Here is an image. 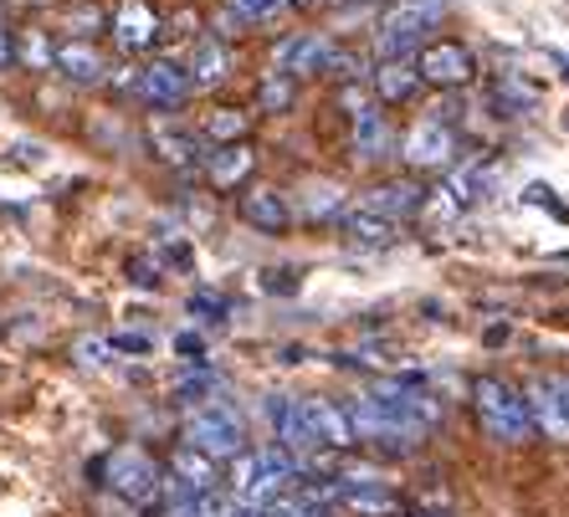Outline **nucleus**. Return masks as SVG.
Segmentation results:
<instances>
[{"label": "nucleus", "instance_id": "f257e3e1", "mask_svg": "<svg viewBox=\"0 0 569 517\" xmlns=\"http://www.w3.org/2000/svg\"><path fill=\"white\" fill-rule=\"evenodd\" d=\"M441 16H447V0H396L380 16V27H375V52L385 62H406L441 27Z\"/></svg>", "mask_w": 569, "mask_h": 517}, {"label": "nucleus", "instance_id": "f03ea898", "mask_svg": "<svg viewBox=\"0 0 569 517\" xmlns=\"http://www.w3.org/2000/svg\"><path fill=\"white\" fill-rule=\"evenodd\" d=\"M472 405H477V425H482V436L492 440H508V446H518V440L533 436L529 425V410H523V395L518 389H508L503 379H477L472 385Z\"/></svg>", "mask_w": 569, "mask_h": 517}, {"label": "nucleus", "instance_id": "7ed1b4c3", "mask_svg": "<svg viewBox=\"0 0 569 517\" xmlns=\"http://www.w3.org/2000/svg\"><path fill=\"white\" fill-rule=\"evenodd\" d=\"M292 477H298V462H292L288 446H262V452H237L231 487H237L241 503H262L267 507Z\"/></svg>", "mask_w": 569, "mask_h": 517}, {"label": "nucleus", "instance_id": "20e7f679", "mask_svg": "<svg viewBox=\"0 0 569 517\" xmlns=\"http://www.w3.org/2000/svg\"><path fill=\"white\" fill-rule=\"evenodd\" d=\"M186 446L206 452L211 462H226V456L247 452V420H241L226 399H206V405H196L186 420Z\"/></svg>", "mask_w": 569, "mask_h": 517}, {"label": "nucleus", "instance_id": "39448f33", "mask_svg": "<svg viewBox=\"0 0 569 517\" xmlns=\"http://www.w3.org/2000/svg\"><path fill=\"white\" fill-rule=\"evenodd\" d=\"M329 503H345L349 513L365 517H400V491L370 466H349V472L329 477Z\"/></svg>", "mask_w": 569, "mask_h": 517}, {"label": "nucleus", "instance_id": "423d86ee", "mask_svg": "<svg viewBox=\"0 0 569 517\" xmlns=\"http://www.w3.org/2000/svg\"><path fill=\"white\" fill-rule=\"evenodd\" d=\"M108 487L119 491L123 503L133 507H149L164 491V477H159V466L149 452H139V446H123V452L108 456Z\"/></svg>", "mask_w": 569, "mask_h": 517}, {"label": "nucleus", "instance_id": "0eeeda50", "mask_svg": "<svg viewBox=\"0 0 569 517\" xmlns=\"http://www.w3.org/2000/svg\"><path fill=\"white\" fill-rule=\"evenodd\" d=\"M329 67H355L345 52H333L323 37H313V31H298V37H282L278 52H272V72H288V78H298V72H329Z\"/></svg>", "mask_w": 569, "mask_h": 517}, {"label": "nucleus", "instance_id": "6e6552de", "mask_svg": "<svg viewBox=\"0 0 569 517\" xmlns=\"http://www.w3.org/2000/svg\"><path fill=\"white\" fill-rule=\"evenodd\" d=\"M523 410L529 425L549 440H569V410H565V389H559V374H539L523 395Z\"/></svg>", "mask_w": 569, "mask_h": 517}, {"label": "nucleus", "instance_id": "1a4fd4ad", "mask_svg": "<svg viewBox=\"0 0 569 517\" xmlns=\"http://www.w3.org/2000/svg\"><path fill=\"white\" fill-rule=\"evenodd\" d=\"M457 154V133H451L447 119H421L411 129V139H406V160L416 164V170H441V164Z\"/></svg>", "mask_w": 569, "mask_h": 517}, {"label": "nucleus", "instance_id": "9d476101", "mask_svg": "<svg viewBox=\"0 0 569 517\" xmlns=\"http://www.w3.org/2000/svg\"><path fill=\"white\" fill-rule=\"evenodd\" d=\"M267 420H272V430H278V446H288V452H308V446H318L313 420H308V405L298 395H272L267 399Z\"/></svg>", "mask_w": 569, "mask_h": 517}, {"label": "nucleus", "instance_id": "9b49d317", "mask_svg": "<svg viewBox=\"0 0 569 517\" xmlns=\"http://www.w3.org/2000/svg\"><path fill=\"white\" fill-rule=\"evenodd\" d=\"M472 52L467 47H457V41H437V47H426L421 52V72L426 82H437V88H457V82H467L472 78Z\"/></svg>", "mask_w": 569, "mask_h": 517}, {"label": "nucleus", "instance_id": "f8f14e48", "mask_svg": "<svg viewBox=\"0 0 569 517\" xmlns=\"http://www.w3.org/2000/svg\"><path fill=\"white\" fill-rule=\"evenodd\" d=\"M139 93L149 108H180L190 98V72L180 62H149L139 78Z\"/></svg>", "mask_w": 569, "mask_h": 517}, {"label": "nucleus", "instance_id": "ddd939ff", "mask_svg": "<svg viewBox=\"0 0 569 517\" xmlns=\"http://www.w3.org/2000/svg\"><path fill=\"white\" fill-rule=\"evenodd\" d=\"M349 119H355V149H359V160H365V164L390 160V149H396V133H390V119H385L380 108L359 103Z\"/></svg>", "mask_w": 569, "mask_h": 517}, {"label": "nucleus", "instance_id": "4468645a", "mask_svg": "<svg viewBox=\"0 0 569 517\" xmlns=\"http://www.w3.org/2000/svg\"><path fill=\"white\" fill-rule=\"evenodd\" d=\"M241 221H247V226H257V231H267V236H282V231L292 226V211H288V200H282L278 190L257 185V190H247V195H241Z\"/></svg>", "mask_w": 569, "mask_h": 517}, {"label": "nucleus", "instance_id": "2eb2a0df", "mask_svg": "<svg viewBox=\"0 0 569 517\" xmlns=\"http://www.w3.org/2000/svg\"><path fill=\"white\" fill-rule=\"evenodd\" d=\"M113 37H119L123 52H144L149 41L159 37V16L149 11L144 0H123L119 16H113Z\"/></svg>", "mask_w": 569, "mask_h": 517}, {"label": "nucleus", "instance_id": "dca6fc26", "mask_svg": "<svg viewBox=\"0 0 569 517\" xmlns=\"http://www.w3.org/2000/svg\"><path fill=\"white\" fill-rule=\"evenodd\" d=\"M170 472H174V497H200V491L216 487V462L206 452H196V446H180Z\"/></svg>", "mask_w": 569, "mask_h": 517}, {"label": "nucleus", "instance_id": "f3484780", "mask_svg": "<svg viewBox=\"0 0 569 517\" xmlns=\"http://www.w3.org/2000/svg\"><path fill=\"white\" fill-rule=\"evenodd\" d=\"M303 405H308V420H313L318 446H349V440H355V425H349V410H345V405H333V399H318V395H308Z\"/></svg>", "mask_w": 569, "mask_h": 517}, {"label": "nucleus", "instance_id": "a211bd4d", "mask_svg": "<svg viewBox=\"0 0 569 517\" xmlns=\"http://www.w3.org/2000/svg\"><path fill=\"white\" fill-rule=\"evenodd\" d=\"M52 67L62 72L67 82H78V88H93V82H103V57H98L88 41H67V47H57Z\"/></svg>", "mask_w": 569, "mask_h": 517}, {"label": "nucleus", "instance_id": "6ab92c4d", "mask_svg": "<svg viewBox=\"0 0 569 517\" xmlns=\"http://www.w3.org/2000/svg\"><path fill=\"white\" fill-rule=\"evenodd\" d=\"M339 231H345V241H355V246H390V241H396V221L370 211V205L349 211L345 221H339Z\"/></svg>", "mask_w": 569, "mask_h": 517}, {"label": "nucleus", "instance_id": "aec40b11", "mask_svg": "<svg viewBox=\"0 0 569 517\" xmlns=\"http://www.w3.org/2000/svg\"><path fill=\"white\" fill-rule=\"evenodd\" d=\"M190 88H216V82L231 72V52H226V41L216 37H200L196 41V57H190Z\"/></svg>", "mask_w": 569, "mask_h": 517}, {"label": "nucleus", "instance_id": "412c9836", "mask_svg": "<svg viewBox=\"0 0 569 517\" xmlns=\"http://www.w3.org/2000/svg\"><path fill=\"white\" fill-rule=\"evenodd\" d=\"M206 174H211L216 190L241 185V180L252 174V149H241V144H216V154L206 160Z\"/></svg>", "mask_w": 569, "mask_h": 517}, {"label": "nucleus", "instance_id": "4be33fe9", "mask_svg": "<svg viewBox=\"0 0 569 517\" xmlns=\"http://www.w3.org/2000/svg\"><path fill=\"white\" fill-rule=\"evenodd\" d=\"M492 185H498V174L488 170V164H472V170L451 174L447 180V200L457 205V211H467V205H477V200H488Z\"/></svg>", "mask_w": 569, "mask_h": 517}, {"label": "nucleus", "instance_id": "5701e85b", "mask_svg": "<svg viewBox=\"0 0 569 517\" xmlns=\"http://www.w3.org/2000/svg\"><path fill=\"white\" fill-rule=\"evenodd\" d=\"M216 395H221V379L211 369H196L186 379H174V405H186V410H196V405H206Z\"/></svg>", "mask_w": 569, "mask_h": 517}, {"label": "nucleus", "instance_id": "b1692460", "mask_svg": "<svg viewBox=\"0 0 569 517\" xmlns=\"http://www.w3.org/2000/svg\"><path fill=\"white\" fill-rule=\"evenodd\" d=\"M416 78H421L416 67H406V62H385L380 72H375V88H380L385 103H400V98H411Z\"/></svg>", "mask_w": 569, "mask_h": 517}, {"label": "nucleus", "instance_id": "393cba45", "mask_svg": "<svg viewBox=\"0 0 569 517\" xmlns=\"http://www.w3.org/2000/svg\"><path fill=\"white\" fill-rule=\"evenodd\" d=\"M370 211H380V215H406V211H421V190H411V185H385V190H375L370 195Z\"/></svg>", "mask_w": 569, "mask_h": 517}, {"label": "nucleus", "instance_id": "a878e982", "mask_svg": "<svg viewBox=\"0 0 569 517\" xmlns=\"http://www.w3.org/2000/svg\"><path fill=\"white\" fill-rule=\"evenodd\" d=\"M292 98H298V88H292L288 72H272V78H267L262 88H257V103H262L267 113H288Z\"/></svg>", "mask_w": 569, "mask_h": 517}, {"label": "nucleus", "instance_id": "bb28decb", "mask_svg": "<svg viewBox=\"0 0 569 517\" xmlns=\"http://www.w3.org/2000/svg\"><path fill=\"white\" fill-rule=\"evenodd\" d=\"M206 133H211L216 144H237L241 133H247V119H241V113H231V108H221V113H211V119H206Z\"/></svg>", "mask_w": 569, "mask_h": 517}, {"label": "nucleus", "instance_id": "cd10ccee", "mask_svg": "<svg viewBox=\"0 0 569 517\" xmlns=\"http://www.w3.org/2000/svg\"><path fill=\"white\" fill-rule=\"evenodd\" d=\"M154 139H159V154H164L170 164H190V160H196V139H190V133H170V129H159Z\"/></svg>", "mask_w": 569, "mask_h": 517}, {"label": "nucleus", "instance_id": "c85d7f7f", "mask_svg": "<svg viewBox=\"0 0 569 517\" xmlns=\"http://www.w3.org/2000/svg\"><path fill=\"white\" fill-rule=\"evenodd\" d=\"M108 354L144 358V354H154V338H149V333H108Z\"/></svg>", "mask_w": 569, "mask_h": 517}, {"label": "nucleus", "instance_id": "c756f323", "mask_svg": "<svg viewBox=\"0 0 569 517\" xmlns=\"http://www.w3.org/2000/svg\"><path fill=\"white\" fill-rule=\"evenodd\" d=\"M231 11H237L241 21H272V16L282 11V0H231Z\"/></svg>", "mask_w": 569, "mask_h": 517}, {"label": "nucleus", "instance_id": "7c9ffc66", "mask_svg": "<svg viewBox=\"0 0 569 517\" xmlns=\"http://www.w3.org/2000/svg\"><path fill=\"white\" fill-rule=\"evenodd\" d=\"M190 313H196L200 323H226V303L216 292H196V297H190Z\"/></svg>", "mask_w": 569, "mask_h": 517}, {"label": "nucleus", "instance_id": "2f4dec72", "mask_svg": "<svg viewBox=\"0 0 569 517\" xmlns=\"http://www.w3.org/2000/svg\"><path fill=\"white\" fill-rule=\"evenodd\" d=\"M174 354L186 358V364H206V338L200 333H174Z\"/></svg>", "mask_w": 569, "mask_h": 517}, {"label": "nucleus", "instance_id": "473e14b6", "mask_svg": "<svg viewBox=\"0 0 569 517\" xmlns=\"http://www.w3.org/2000/svg\"><path fill=\"white\" fill-rule=\"evenodd\" d=\"M129 282H139V287H159V262L133 256V262H129Z\"/></svg>", "mask_w": 569, "mask_h": 517}, {"label": "nucleus", "instance_id": "72a5a7b5", "mask_svg": "<svg viewBox=\"0 0 569 517\" xmlns=\"http://www.w3.org/2000/svg\"><path fill=\"white\" fill-rule=\"evenodd\" d=\"M339 205V190L333 185H313V200H308V215H329Z\"/></svg>", "mask_w": 569, "mask_h": 517}, {"label": "nucleus", "instance_id": "f704fd0d", "mask_svg": "<svg viewBox=\"0 0 569 517\" xmlns=\"http://www.w3.org/2000/svg\"><path fill=\"white\" fill-rule=\"evenodd\" d=\"M78 358H82V364H108V338H82Z\"/></svg>", "mask_w": 569, "mask_h": 517}, {"label": "nucleus", "instance_id": "c9c22d12", "mask_svg": "<svg viewBox=\"0 0 569 517\" xmlns=\"http://www.w3.org/2000/svg\"><path fill=\"white\" fill-rule=\"evenodd\" d=\"M164 262L180 266V272H190V262H196V252H190L186 241H164Z\"/></svg>", "mask_w": 569, "mask_h": 517}, {"label": "nucleus", "instance_id": "e433bc0d", "mask_svg": "<svg viewBox=\"0 0 569 517\" xmlns=\"http://www.w3.org/2000/svg\"><path fill=\"white\" fill-rule=\"evenodd\" d=\"M262 287H267V292H298V277H278V272H267Z\"/></svg>", "mask_w": 569, "mask_h": 517}, {"label": "nucleus", "instance_id": "4c0bfd02", "mask_svg": "<svg viewBox=\"0 0 569 517\" xmlns=\"http://www.w3.org/2000/svg\"><path fill=\"white\" fill-rule=\"evenodd\" d=\"M523 200H529V205H559L549 185H529V195H523Z\"/></svg>", "mask_w": 569, "mask_h": 517}, {"label": "nucleus", "instance_id": "58836bf2", "mask_svg": "<svg viewBox=\"0 0 569 517\" xmlns=\"http://www.w3.org/2000/svg\"><path fill=\"white\" fill-rule=\"evenodd\" d=\"M27 57H31V62H52V52H47V41H41V37L27 41Z\"/></svg>", "mask_w": 569, "mask_h": 517}, {"label": "nucleus", "instance_id": "ea45409f", "mask_svg": "<svg viewBox=\"0 0 569 517\" xmlns=\"http://www.w3.org/2000/svg\"><path fill=\"white\" fill-rule=\"evenodd\" d=\"M11 62V37H6V31H0V67Z\"/></svg>", "mask_w": 569, "mask_h": 517}, {"label": "nucleus", "instance_id": "a19ab883", "mask_svg": "<svg viewBox=\"0 0 569 517\" xmlns=\"http://www.w3.org/2000/svg\"><path fill=\"white\" fill-rule=\"evenodd\" d=\"M559 389H565V410H569V379H559Z\"/></svg>", "mask_w": 569, "mask_h": 517}, {"label": "nucleus", "instance_id": "79ce46f5", "mask_svg": "<svg viewBox=\"0 0 569 517\" xmlns=\"http://www.w3.org/2000/svg\"><path fill=\"white\" fill-rule=\"evenodd\" d=\"M411 517H447V513H411Z\"/></svg>", "mask_w": 569, "mask_h": 517}, {"label": "nucleus", "instance_id": "37998d69", "mask_svg": "<svg viewBox=\"0 0 569 517\" xmlns=\"http://www.w3.org/2000/svg\"><path fill=\"white\" fill-rule=\"evenodd\" d=\"M559 67H565V78H569V57H559Z\"/></svg>", "mask_w": 569, "mask_h": 517}, {"label": "nucleus", "instance_id": "c03bdc74", "mask_svg": "<svg viewBox=\"0 0 569 517\" xmlns=\"http://www.w3.org/2000/svg\"><path fill=\"white\" fill-rule=\"evenodd\" d=\"M333 6H355V0H333Z\"/></svg>", "mask_w": 569, "mask_h": 517}, {"label": "nucleus", "instance_id": "a18cd8bd", "mask_svg": "<svg viewBox=\"0 0 569 517\" xmlns=\"http://www.w3.org/2000/svg\"><path fill=\"white\" fill-rule=\"evenodd\" d=\"M559 262H569V252H565V256H559Z\"/></svg>", "mask_w": 569, "mask_h": 517}, {"label": "nucleus", "instance_id": "49530a36", "mask_svg": "<svg viewBox=\"0 0 569 517\" xmlns=\"http://www.w3.org/2000/svg\"><path fill=\"white\" fill-rule=\"evenodd\" d=\"M298 6H308V0H298Z\"/></svg>", "mask_w": 569, "mask_h": 517}, {"label": "nucleus", "instance_id": "de8ad7c7", "mask_svg": "<svg viewBox=\"0 0 569 517\" xmlns=\"http://www.w3.org/2000/svg\"><path fill=\"white\" fill-rule=\"evenodd\" d=\"M565 123H569V119H565Z\"/></svg>", "mask_w": 569, "mask_h": 517}]
</instances>
